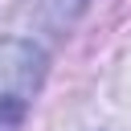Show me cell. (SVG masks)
<instances>
[{"mask_svg": "<svg viewBox=\"0 0 131 131\" xmlns=\"http://www.w3.org/2000/svg\"><path fill=\"white\" fill-rule=\"evenodd\" d=\"M45 78V53L33 41L0 37V131H12L33 106Z\"/></svg>", "mask_w": 131, "mask_h": 131, "instance_id": "obj_1", "label": "cell"}]
</instances>
